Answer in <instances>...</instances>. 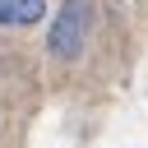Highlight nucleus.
Returning a JSON list of instances; mask_svg holds the SVG:
<instances>
[{
	"label": "nucleus",
	"mask_w": 148,
	"mask_h": 148,
	"mask_svg": "<svg viewBox=\"0 0 148 148\" xmlns=\"http://www.w3.org/2000/svg\"><path fill=\"white\" fill-rule=\"evenodd\" d=\"M88 28H92V0H65L60 14H56V28H51V56L60 60H79L83 42H88Z\"/></svg>",
	"instance_id": "1"
},
{
	"label": "nucleus",
	"mask_w": 148,
	"mask_h": 148,
	"mask_svg": "<svg viewBox=\"0 0 148 148\" xmlns=\"http://www.w3.org/2000/svg\"><path fill=\"white\" fill-rule=\"evenodd\" d=\"M42 14H46V0H0L5 28H32V23H42Z\"/></svg>",
	"instance_id": "2"
}]
</instances>
